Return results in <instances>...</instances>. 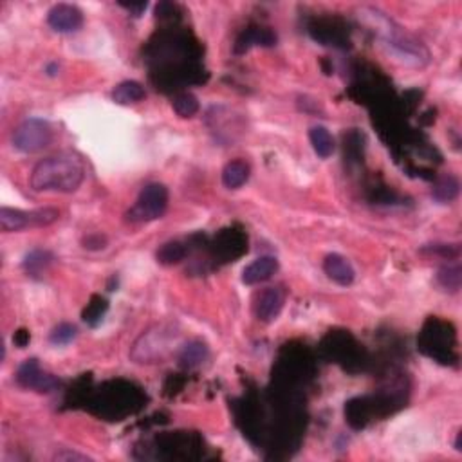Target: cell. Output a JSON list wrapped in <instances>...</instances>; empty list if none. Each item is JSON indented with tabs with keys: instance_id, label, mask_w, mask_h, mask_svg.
Masks as SVG:
<instances>
[{
	"instance_id": "1",
	"label": "cell",
	"mask_w": 462,
	"mask_h": 462,
	"mask_svg": "<svg viewBox=\"0 0 462 462\" xmlns=\"http://www.w3.org/2000/svg\"><path fill=\"white\" fill-rule=\"evenodd\" d=\"M85 179V167L80 157L72 154L42 159L31 171V188L35 191H60L72 193L81 186Z\"/></svg>"
},
{
	"instance_id": "2",
	"label": "cell",
	"mask_w": 462,
	"mask_h": 462,
	"mask_svg": "<svg viewBox=\"0 0 462 462\" xmlns=\"http://www.w3.org/2000/svg\"><path fill=\"white\" fill-rule=\"evenodd\" d=\"M168 208V190L164 184L152 183L141 190L136 204L128 210L127 220L132 224L161 219Z\"/></svg>"
},
{
	"instance_id": "3",
	"label": "cell",
	"mask_w": 462,
	"mask_h": 462,
	"mask_svg": "<svg viewBox=\"0 0 462 462\" xmlns=\"http://www.w3.org/2000/svg\"><path fill=\"white\" fill-rule=\"evenodd\" d=\"M11 141L13 147L18 152L36 154V152L44 150L45 147L51 145L52 128L47 121L31 118V120L22 121V123L15 128Z\"/></svg>"
},
{
	"instance_id": "4",
	"label": "cell",
	"mask_w": 462,
	"mask_h": 462,
	"mask_svg": "<svg viewBox=\"0 0 462 462\" xmlns=\"http://www.w3.org/2000/svg\"><path fill=\"white\" fill-rule=\"evenodd\" d=\"M60 213L55 208H42V210H13V208H0V227L4 233H13L26 227L49 226L58 220Z\"/></svg>"
},
{
	"instance_id": "5",
	"label": "cell",
	"mask_w": 462,
	"mask_h": 462,
	"mask_svg": "<svg viewBox=\"0 0 462 462\" xmlns=\"http://www.w3.org/2000/svg\"><path fill=\"white\" fill-rule=\"evenodd\" d=\"M16 383L21 387L36 392H52L60 385V381L55 376L42 371L36 359H28V361L22 363L18 371H16Z\"/></svg>"
},
{
	"instance_id": "6",
	"label": "cell",
	"mask_w": 462,
	"mask_h": 462,
	"mask_svg": "<svg viewBox=\"0 0 462 462\" xmlns=\"http://www.w3.org/2000/svg\"><path fill=\"white\" fill-rule=\"evenodd\" d=\"M47 24L56 33H74L84 26V13L72 4H56L49 9Z\"/></svg>"
},
{
	"instance_id": "7",
	"label": "cell",
	"mask_w": 462,
	"mask_h": 462,
	"mask_svg": "<svg viewBox=\"0 0 462 462\" xmlns=\"http://www.w3.org/2000/svg\"><path fill=\"white\" fill-rule=\"evenodd\" d=\"M255 316L264 323L276 320L283 307V293L278 287H267L257 295L255 300Z\"/></svg>"
},
{
	"instance_id": "8",
	"label": "cell",
	"mask_w": 462,
	"mask_h": 462,
	"mask_svg": "<svg viewBox=\"0 0 462 462\" xmlns=\"http://www.w3.org/2000/svg\"><path fill=\"white\" fill-rule=\"evenodd\" d=\"M323 271L332 282L339 283V286H351L356 278V271L352 264L338 253H331L323 260Z\"/></svg>"
},
{
	"instance_id": "9",
	"label": "cell",
	"mask_w": 462,
	"mask_h": 462,
	"mask_svg": "<svg viewBox=\"0 0 462 462\" xmlns=\"http://www.w3.org/2000/svg\"><path fill=\"white\" fill-rule=\"evenodd\" d=\"M278 271V260L275 257H260L253 260L249 266L242 271V282L246 286H255V283L266 282Z\"/></svg>"
},
{
	"instance_id": "10",
	"label": "cell",
	"mask_w": 462,
	"mask_h": 462,
	"mask_svg": "<svg viewBox=\"0 0 462 462\" xmlns=\"http://www.w3.org/2000/svg\"><path fill=\"white\" fill-rule=\"evenodd\" d=\"M249 164L246 161H230L222 170V183L227 190H239L249 179Z\"/></svg>"
},
{
	"instance_id": "11",
	"label": "cell",
	"mask_w": 462,
	"mask_h": 462,
	"mask_svg": "<svg viewBox=\"0 0 462 462\" xmlns=\"http://www.w3.org/2000/svg\"><path fill=\"white\" fill-rule=\"evenodd\" d=\"M145 87L140 81L127 80L121 81L120 85H116L112 91V100L118 105H132L140 103L141 100H145Z\"/></svg>"
},
{
	"instance_id": "12",
	"label": "cell",
	"mask_w": 462,
	"mask_h": 462,
	"mask_svg": "<svg viewBox=\"0 0 462 462\" xmlns=\"http://www.w3.org/2000/svg\"><path fill=\"white\" fill-rule=\"evenodd\" d=\"M276 36L269 29H249L239 38L235 45V52H244L252 45H275Z\"/></svg>"
},
{
	"instance_id": "13",
	"label": "cell",
	"mask_w": 462,
	"mask_h": 462,
	"mask_svg": "<svg viewBox=\"0 0 462 462\" xmlns=\"http://www.w3.org/2000/svg\"><path fill=\"white\" fill-rule=\"evenodd\" d=\"M208 359V346L201 339H193L188 345L183 346V351L179 354V363L184 368H196L201 363Z\"/></svg>"
},
{
	"instance_id": "14",
	"label": "cell",
	"mask_w": 462,
	"mask_h": 462,
	"mask_svg": "<svg viewBox=\"0 0 462 462\" xmlns=\"http://www.w3.org/2000/svg\"><path fill=\"white\" fill-rule=\"evenodd\" d=\"M309 141H311L312 148H315V152L322 159L332 156V152H334V137L331 136V132L327 130L325 127H322V125L312 127L309 130Z\"/></svg>"
},
{
	"instance_id": "15",
	"label": "cell",
	"mask_w": 462,
	"mask_h": 462,
	"mask_svg": "<svg viewBox=\"0 0 462 462\" xmlns=\"http://www.w3.org/2000/svg\"><path fill=\"white\" fill-rule=\"evenodd\" d=\"M52 262V255L49 252H44V249H35V252L29 253L24 259V269L29 273V275H38V273L45 271Z\"/></svg>"
},
{
	"instance_id": "16",
	"label": "cell",
	"mask_w": 462,
	"mask_h": 462,
	"mask_svg": "<svg viewBox=\"0 0 462 462\" xmlns=\"http://www.w3.org/2000/svg\"><path fill=\"white\" fill-rule=\"evenodd\" d=\"M171 107L181 118H191V116H196L199 112V100L191 92H181L174 98Z\"/></svg>"
},
{
	"instance_id": "17",
	"label": "cell",
	"mask_w": 462,
	"mask_h": 462,
	"mask_svg": "<svg viewBox=\"0 0 462 462\" xmlns=\"http://www.w3.org/2000/svg\"><path fill=\"white\" fill-rule=\"evenodd\" d=\"M186 255V247L181 242H168L164 246H161V249L157 252V262L164 264V266H171L177 264L184 259Z\"/></svg>"
},
{
	"instance_id": "18",
	"label": "cell",
	"mask_w": 462,
	"mask_h": 462,
	"mask_svg": "<svg viewBox=\"0 0 462 462\" xmlns=\"http://www.w3.org/2000/svg\"><path fill=\"white\" fill-rule=\"evenodd\" d=\"M457 193H458V181L451 176L442 177L434 190L435 199L442 201V203H450V201H453L455 197H457Z\"/></svg>"
},
{
	"instance_id": "19",
	"label": "cell",
	"mask_w": 462,
	"mask_h": 462,
	"mask_svg": "<svg viewBox=\"0 0 462 462\" xmlns=\"http://www.w3.org/2000/svg\"><path fill=\"white\" fill-rule=\"evenodd\" d=\"M461 266L458 264H453V266L442 267L441 271H439L437 280L442 287H446L450 291H458V287H461Z\"/></svg>"
},
{
	"instance_id": "20",
	"label": "cell",
	"mask_w": 462,
	"mask_h": 462,
	"mask_svg": "<svg viewBox=\"0 0 462 462\" xmlns=\"http://www.w3.org/2000/svg\"><path fill=\"white\" fill-rule=\"evenodd\" d=\"M76 334H78V329H76L74 325H71V323H60V325H56L55 329H52L51 334H49V339H51V343H55V345H67V343H71L72 339L76 338Z\"/></svg>"
},
{
	"instance_id": "21",
	"label": "cell",
	"mask_w": 462,
	"mask_h": 462,
	"mask_svg": "<svg viewBox=\"0 0 462 462\" xmlns=\"http://www.w3.org/2000/svg\"><path fill=\"white\" fill-rule=\"evenodd\" d=\"M105 311H107V302L103 298H100V296H94L92 302L87 305V309H85L84 320L89 325L94 327L101 322V316H103Z\"/></svg>"
},
{
	"instance_id": "22",
	"label": "cell",
	"mask_w": 462,
	"mask_h": 462,
	"mask_svg": "<svg viewBox=\"0 0 462 462\" xmlns=\"http://www.w3.org/2000/svg\"><path fill=\"white\" fill-rule=\"evenodd\" d=\"M105 237L101 235H89L87 239L84 240V247H87V249H103L105 247Z\"/></svg>"
},
{
	"instance_id": "23",
	"label": "cell",
	"mask_w": 462,
	"mask_h": 462,
	"mask_svg": "<svg viewBox=\"0 0 462 462\" xmlns=\"http://www.w3.org/2000/svg\"><path fill=\"white\" fill-rule=\"evenodd\" d=\"M56 461H91L87 455L74 453V451H62V453L56 455Z\"/></svg>"
},
{
	"instance_id": "24",
	"label": "cell",
	"mask_w": 462,
	"mask_h": 462,
	"mask_svg": "<svg viewBox=\"0 0 462 462\" xmlns=\"http://www.w3.org/2000/svg\"><path fill=\"white\" fill-rule=\"evenodd\" d=\"M120 6H121V8L128 9V11H130L134 16H140L141 13L147 9V2H140V4H125V2H121Z\"/></svg>"
},
{
	"instance_id": "25",
	"label": "cell",
	"mask_w": 462,
	"mask_h": 462,
	"mask_svg": "<svg viewBox=\"0 0 462 462\" xmlns=\"http://www.w3.org/2000/svg\"><path fill=\"white\" fill-rule=\"evenodd\" d=\"M13 342H15L16 346L24 349V346L29 343V332L24 331V329H22V331H18V332H15V338H13Z\"/></svg>"
}]
</instances>
